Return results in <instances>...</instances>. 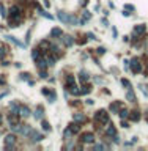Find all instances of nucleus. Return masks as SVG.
<instances>
[{
	"label": "nucleus",
	"mask_w": 148,
	"mask_h": 151,
	"mask_svg": "<svg viewBox=\"0 0 148 151\" xmlns=\"http://www.w3.org/2000/svg\"><path fill=\"white\" fill-rule=\"evenodd\" d=\"M96 52H98L99 55H103V54L106 52V49H104V47H98V49H96Z\"/></svg>",
	"instance_id": "31"
},
{
	"label": "nucleus",
	"mask_w": 148,
	"mask_h": 151,
	"mask_svg": "<svg viewBox=\"0 0 148 151\" xmlns=\"http://www.w3.org/2000/svg\"><path fill=\"white\" fill-rule=\"evenodd\" d=\"M68 129L71 131L73 134H77V132L80 131V126H79V123H76V121H74V123H71V125H69Z\"/></svg>",
	"instance_id": "17"
},
{
	"label": "nucleus",
	"mask_w": 148,
	"mask_h": 151,
	"mask_svg": "<svg viewBox=\"0 0 148 151\" xmlns=\"http://www.w3.org/2000/svg\"><path fill=\"white\" fill-rule=\"evenodd\" d=\"M35 65H36V68L40 69V71H41V69H46V68L49 66V65H47V60H46V57H41V58H38Z\"/></svg>",
	"instance_id": "9"
},
{
	"label": "nucleus",
	"mask_w": 148,
	"mask_h": 151,
	"mask_svg": "<svg viewBox=\"0 0 148 151\" xmlns=\"http://www.w3.org/2000/svg\"><path fill=\"white\" fill-rule=\"evenodd\" d=\"M80 142L82 143H93L95 142V135H93V132H85L80 135Z\"/></svg>",
	"instance_id": "6"
},
{
	"label": "nucleus",
	"mask_w": 148,
	"mask_h": 151,
	"mask_svg": "<svg viewBox=\"0 0 148 151\" xmlns=\"http://www.w3.org/2000/svg\"><path fill=\"white\" fill-rule=\"evenodd\" d=\"M58 19H60L61 22H65V24H73V25H76V22H77L76 16L68 14V13H65V11H58Z\"/></svg>",
	"instance_id": "2"
},
{
	"label": "nucleus",
	"mask_w": 148,
	"mask_h": 151,
	"mask_svg": "<svg viewBox=\"0 0 148 151\" xmlns=\"http://www.w3.org/2000/svg\"><path fill=\"white\" fill-rule=\"evenodd\" d=\"M14 16H21V8L17 5H13L10 8V17H14Z\"/></svg>",
	"instance_id": "15"
},
{
	"label": "nucleus",
	"mask_w": 148,
	"mask_h": 151,
	"mask_svg": "<svg viewBox=\"0 0 148 151\" xmlns=\"http://www.w3.org/2000/svg\"><path fill=\"white\" fill-rule=\"evenodd\" d=\"M0 84H2V85L5 84V77H0Z\"/></svg>",
	"instance_id": "36"
},
{
	"label": "nucleus",
	"mask_w": 148,
	"mask_h": 151,
	"mask_svg": "<svg viewBox=\"0 0 148 151\" xmlns=\"http://www.w3.org/2000/svg\"><path fill=\"white\" fill-rule=\"evenodd\" d=\"M33 117L36 118V120H43V117H44V107L38 106L36 110H35V113H33Z\"/></svg>",
	"instance_id": "13"
},
{
	"label": "nucleus",
	"mask_w": 148,
	"mask_h": 151,
	"mask_svg": "<svg viewBox=\"0 0 148 151\" xmlns=\"http://www.w3.org/2000/svg\"><path fill=\"white\" fill-rule=\"evenodd\" d=\"M87 36L90 38V40H96V38H95V35H93V33H87Z\"/></svg>",
	"instance_id": "34"
},
{
	"label": "nucleus",
	"mask_w": 148,
	"mask_h": 151,
	"mask_svg": "<svg viewBox=\"0 0 148 151\" xmlns=\"http://www.w3.org/2000/svg\"><path fill=\"white\" fill-rule=\"evenodd\" d=\"M106 134H107V137H114V135H117V127L114 125H110L109 123L107 125V129H106Z\"/></svg>",
	"instance_id": "14"
},
{
	"label": "nucleus",
	"mask_w": 148,
	"mask_h": 151,
	"mask_svg": "<svg viewBox=\"0 0 148 151\" xmlns=\"http://www.w3.org/2000/svg\"><path fill=\"white\" fill-rule=\"evenodd\" d=\"M95 121H96V126H104V125H109V113L104 109H101V110H98L95 113Z\"/></svg>",
	"instance_id": "1"
},
{
	"label": "nucleus",
	"mask_w": 148,
	"mask_h": 151,
	"mask_svg": "<svg viewBox=\"0 0 148 151\" xmlns=\"http://www.w3.org/2000/svg\"><path fill=\"white\" fill-rule=\"evenodd\" d=\"M90 17H91V13L85 10V11H84V14H82V19H80V24H84V22H85V21H88Z\"/></svg>",
	"instance_id": "23"
},
{
	"label": "nucleus",
	"mask_w": 148,
	"mask_h": 151,
	"mask_svg": "<svg viewBox=\"0 0 148 151\" xmlns=\"http://www.w3.org/2000/svg\"><path fill=\"white\" fill-rule=\"evenodd\" d=\"M71 135H74V134H73V132H71V131H69V129H66V131H65V134H63L65 140H68V138L71 137Z\"/></svg>",
	"instance_id": "28"
},
{
	"label": "nucleus",
	"mask_w": 148,
	"mask_h": 151,
	"mask_svg": "<svg viewBox=\"0 0 148 151\" xmlns=\"http://www.w3.org/2000/svg\"><path fill=\"white\" fill-rule=\"evenodd\" d=\"M8 123H10V127L19 125V113H10L8 117Z\"/></svg>",
	"instance_id": "8"
},
{
	"label": "nucleus",
	"mask_w": 148,
	"mask_h": 151,
	"mask_svg": "<svg viewBox=\"0 0 148 151\" xmlns=\"http://www.w3.org/2000/svg\"><path fill=\"white\" fill-rule=\"evenodd\" d=\"M129 118H131V121H139L140 120V112L139 110H132L129 113Z\"/></svg>",
	"instance_id": "18"
},
{
	"label": "nucleus",
	"mask_w": 148,
	"mask_h": 151,
	"mask_svg": "<svg viewBox=\"0 0 148 151\" xmlns=\"http://www.w3.org/2000/svg\"><path fill=\"white\" fill-rule=\"evenodd\" d=\"M73 120H74L76 123H79V125H82V123H85V121H87V117H85L84 113H79V112H77V113H74Z\"/></svg>",
	"instance_id": "12"
},
{
	"label": "nucleus",
	"mask_w": 148,
	"mask_h": 151,
	"mask_svg": "<svg viewBox=\"0 0 148 151\" xmlns=\"http://www.w3.org/2000/svg\"><path fill=\"white\" fill-rule=\"evenodd\" d=\"M14 145H16V135H14V134H8L5 137V148L10 150V148H13Z\"/></svg>",
	"instance_id": "4"
},
{
	"label": "nucleus",
	"mask_w": 148,
	"mask_h": 151,
	"mask_svg": "<svg viewBox=\"0 0 148 151\" xmlns=\"http://www.w3.org/2000/svg\"><path fill=\"white\" fill-rule=\"evenodd\" d=\"M120 117H121V120H124V118H129V110L128 109H120Z\"/></svg>",
	"instance_id": "24"
},
{
	"label": "nucleus",
	"mask_w": 148,
	"mask_h": 151,
	"mask_svg": "<svg viewBox=\"0 0 148 151\" xmlns=\"http://www.w3.org/2000/svg\"><path fill=\"white\" fill-rule=\"evenodd\" d=\"M41 57H43V54H41V50H40V47H38V49H35L33 52H32V58H33L35 61H36L38 58H41Z\"/></svg>",
	"instance_id": "22"
},
{
	"label": "nucleus",
	"mask_w": 148,
	"mask_h": 151,
	"mask_svg": "<svg viewBox=\"0 0 148 151\" xmlns=\"http://www.w3.org/2000/svg\"><path fill=\"white\" fill-rule=\"evenodd\" d=\"M90 91H91V87H90V85H84L82 90H80V95H88Z\"/></svg>",
	"instance_id": "25"
},
{
	"label": "nucleus",
	"mask_w": 148,
	"mask_h": 151,
	"mask_svg": "<svg viewBox=\"0 0 148 151\" xmlns=\"http://www.w3.org/2000/svg\"><path fill=\"white\" fill-rule=\"evenodd\" d=\"M145 33V25L143 24H139L137 27H134V35H137V36H140V35Z\"/></svg>",
	"instance_id": "16"
},
{
	"label": "nucleus",
	"mask_w": 148,
	"mask_h": 151,
	"mask_svg": "<svg viewBox=\"0 0 148 151\" xmlns=\"http://www.w3.org/2000/svg\"><path fill=\"white\" fill-rule=\"evenodd\" d=\"M0 123H2V115H0Z\"/></svg>",
	"instance_id": "37"
},
{
	"label": "nucleus",
	"mask_w": 148,
	"mask_h": 151,
	"mask_svg": "<svg viewBox=\"0 0 148 151\" xmlns=\"http://www.w3.org/2000/svg\"><path fill=\"white\" fill-rule=\"evenodd\" d=\"M61 29H52V32H50V38H58L60 40V36H61Z\"/></svg>",
	"instance_id": "20"
},
{
	"label": "nucleus",
	"mask_w": 148,
	"mask_h": 151,
	"mask_svg": "<svg viewBox=\"0 0 148 151\" xmlns=\"http://www.w3.org/2000/svg\"><path fill=\"white\" fill-rule=\"evenodd\" d=\"M126 99L129 101V102H135V95H134V91H132V88H129V90H128Z\"/></svg>",
	"instance_id": "21"
},
{
	"label": "nucleus",
	"mask_w": 148,
	"mask_h": 151,
	"mask_svg": "<svg viewBox=\"0 0 148 151\" xmlns=\"http://www.w3.org/2000/svg\"><path fill=\"white\" fill-rule=\"evenodd\" d=\"M6 40H8V41H11V42H14V44H16V46H19V47H22V46H24L22 42H19V41H17L14 36H6Z\"/></svg>",
	"instance_id": "26"
},
{
	"label": "nucleus",
	"mask_w": 148,
	"mask_h": 151,
	"mask_svg": "<svg viewBox=\"0 0 148 151\" xmlns=\"http://www.w3.org/2000/svg\"><path fill=\"white\" fill-rule=\"evenodd\" d=\"M124 8H126V10H129V11H132V10H134V6H132V5H126Z\"/></svg>",
	"instance_id": "35"
},
{
	"label": "nucleus",
	"mask_w": 148,
	"mask_h": 151,
	"mask_svg": "<svg viewBox=\"0 0 148 151\" xmlns=\"http://www.w3.org/2000/svg\"><path fill=\"white\" fill-rule=\"evenodd\" d=\"M29 76H30V74H29V72H25V74H21V77H22V79H25V80H27V79H29Z\"/></svg>",
	"instance_id": "33"
},
{
	"label": "nucleus",
	"mask_w": 148,
	"mask_h": 151,
	"mask_svg": "<svg viewBox=\"0 0 148 151\" xmlns=\"http://www.w3.org/2000/svg\"><path fill=\"white\" fill-rule=\"evenodd\" d=\"M30 140L32 142H41L43 138H44V135H43L41 132H38V131H35V129H32V132H30Z\"/></svg>",
	"instance_id": "7"
},
{
	"label": "nucleus",
	"mask_w": 148,
	"mask_h": 151,
	"mask_svg": "<svg viewBox=\"0 0 148 151\" xmlns=\"http://www.w3.org/2000/svg\"><path fill=\"white\" fill-rule=\"evenodd\" d=\"M121 85H123V87H126L128 90H129V88H132V85H131V82H129L128 79H121Z\"/></svg>",
	"instance_id": "27"
},
{
	"label": "nucleus",
	"mask_w": 148,
	"mask_h": 151,
	"mask_svg": "<svg viewBox=\"0 0 148 151\" xmlns=\"http://www.w3.org/2000/svg\"><path fill=\"white\" fill-rule=\"evenodd\" d=\"M0 11H2V16H6V13H5V6H3V5H0Z\"/></svg>",
	"instance_id": "32"
},
{
	"label": "nucleus",
	"mask_w": 148,
	"mask_h": 151,
	"mask_svg": "<svg viewBox=\"0 0 148 151\" xmlns=\"http://www.w3.org/2000/svg\"><path fill=\"white\" fill-rule=\"evenodd\" d=\"M43 129H44V131H50V125L47 121H43Z\"/></svg>",
	"instance_id": "29"
},
{
	"label": "nucleus",
	"mask_w": 148,
	"mask_h": 151,
	"mask_svg": "<svg viewBox=\"0 0 148 151\" xmlns=\"http://www.w3.org/2000/svg\"><path fill=\"white\" fill-rule=\"evenodd\" d=\"M60 41L63 42L66 47H71V46L74 44V38L71 36V35H61V36H60Z\"/></svg>",
	"instance_id": "5"
},
{
	"label": "nucleus",
	"mask_w": 148,
	"mask_h": 151,
	"mask_svg": "<svg viewBox=\"0 0 148 151\" xmlns=\"http://www.w3.org/2000/svg\"><path fill=\"white\" fill-rule=\"evenodd\" d=\"M129 66H131V71L134 72V74H139V72H142V63H140L139 58H132L129 61Z\"/></svg>",
	"instance_id": "3"
},
{
	"label": "nucleus",
	"mask_w": 148,
	"mask_h": 151,
	"mask_svg": "<svg viewBox=\"0 0 148 151\" xmlns=\"http://www.w3.org/2000/svg\"><path fill=\"white\" fill-rule=\"evenodd\" d=\"M79 79H80V82H82V84H85L88 79H90V76H88L87 71H80L79 72Z\"/></svg>",
	"instance_id": "19"
},
{
	"label": "nucleus",
	"mask_w": 148,
	"mask_h": 151,
	"mask_svg": "<svg viewBox=\"0 0 148 151\" xmlns=\"http://www.w3.org/2000/svg\"><path fill=\"white\" fill-rule=\"evenodd\" d=\"M120 109H121V102H120V101H114V102L110 104V107H109V110H110L112 113H118Z\"/></svg>",
	"instance_id": "10"
},
{
	"label": "nucleus",
	"mask_w": 148,
	"mask_h": 151,
	"mask_svg": "<svg viewBox=\"0 0 148 151\" xmlns=\"http://www.w3.org/2000/svg\"><path fill=\"white\" fill-rule=\"evenodd\" d=\"M103 148H107V146H104V145H101V143H98V145H95V150H96V151H99V150H103Z\"/></svg>",
	"instance_id": "30"
},
{
	"label": "nucleus",
	"mask_w": 148,
	"mask_h": 151,
	"mask_svg": "<svg viewBox=\"0 0 148 151\" xmlns=\"http://www.w3.org/2000/svg\"><path fill=\"white\" fill-rule=\"evenodd\" d=\"M19 117L22 118H29L30 117V109L27 106H21L19 107Z\"/></svg>",
	"instance_id": "11"
}]
</instances>
